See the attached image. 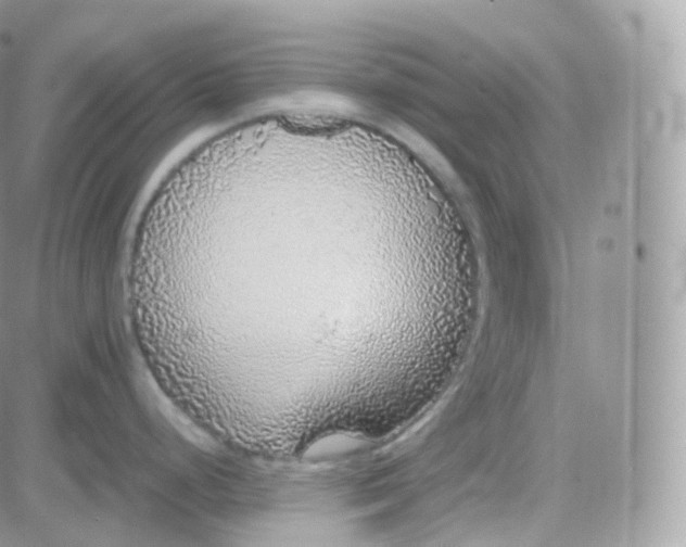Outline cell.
I'll use <instances>...</instances> for the list:
<instances>
[{
	"mask_svg": "<svg viewBox=\"0 0 686 547\" xmlns=\"http://www.w3.org/2000/svg\"><path fill=\"white\" fill-rule=\"evenodd\" d=\"M422 238L385 179L263 120L155 193L127 291L199 389L269 419L386 361L431 279Z\"/></svg>",
	"mask_w": 686,
	"mask_h": 547,
	"instance_id": "obj_1",
	"label": "cell"
}]
</instances>
